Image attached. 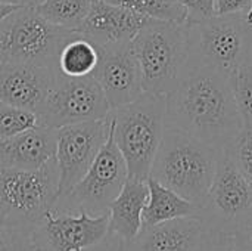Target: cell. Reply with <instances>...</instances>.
<instances>
[{
  "mask_svg": "<svg viewBox=\"0 0 252 251\" xmlns=\"http://www.w3.org/2000/svg\"><path fill=\"white\" fill-rule=\"evenodd\" d=\"M127 179V164L114 141L112 124L109 118L108 138L99 154L93 160L92 166L66 194L58 197L52 209L71 213H106L109 204L117 198Z\"/></svg>",
  "mask_w": 252,
  "mask_h": 251,
  "instance_id": "9",
  "label": "cell"
},
{
  "mask_svg": "<svg viewBox=\"0 0 252 251\" xmlns=\"http://www.w3.org/2000/svg\"><path fill=\"white\" fill-rule=\"evenodd\" d=\"M0 3H3V4H10V6H18V7H24V6L35 4L37 0H0Z\"/></svg>",
  "mask_w": 252,
  "mask_h": 251,
  "instance_id": "31",
  "label": "cell"
},
{
  "mask_svg": "<svg viewBox=\"0 0 252 251\" xmlns=\"http://www.w3.org/2000/svg\"><path fill=\"white\" fill-rule=\"evenodd\" d=\"M146 16L134 13L106 0H96L77 33L97 46L130 43L148 22Z\"/></svg>",
  "mask_w": 252,
  "mask_h": 251,
  "instance_id": "15",
  "label": "cell"
},
{
  "mask_svg": "<svg viewBox=\"0 0 252 251\" xmlns=\"http://www.w3.org/2000/svg\"><path fill=\"white\" fill-rule=\"evenodd\" d=\"M38 1H41V0H37V3H38ZM37 3H35V4H37Z\"/></svg>",
  "mask_w": 252,
  "mask_h": 251,
  "instance_id": "35",
  "label": "cell"
},
{
  "mask_svg": "<svg viewBox=\"0 0 252 251\" xmlns=\"http://www.w3.org/2000/svg\"><path fill=\"white\" fill-rule=\"evenodd\" d=\"M59 197L56 160L38 169L0 167V223L34 228Z\"/></svg>",
  "mask_w": 252,
  "mask_h": 251,
  "instance_id": "6",
  "label": "cell"
},
{
  "mask_svg": "<svg viewBox=\"0 0 252 251\" xmlns=\"http://www.w3.org/2000/svg\"><path fill=\"white\" fill-rule=\"evenodd\" d=\"M99 52L100 58L92 75L99 83L111 109L137 99L145 90L131 41L99 46Z\"/></svg>",
  "mask_w": 252,
  "mask_h": 251,
  "instance_id": "13",
  "label": "cell"
},
{
  "mask_svg": "<svg viewBox=\"0 0 252 251\" xmlns=\"http://www.w3.org/2000/svg\"><path fill=\"white\" fill-rule=\"evenodd\" d=\"M235 161L252 188V130L244 129L230 145Z\"/></svg>",
  "mask_w": 252,
  "mask_h": 251,
  "instance_id": "27",
  "label": "cell"
},
{
  "mask_svg": "<svg viewBox=\"0 0 252 251\" xmlns=\"http://www.w3.org/2000/svg\"><path fill=\"white\" fill-rule=\"evenodd\" d=\"M142 72L143 90L168 95L180 81L188 65L186 24L148 19L131 40Z\"/></svg>",
  "mask_w": 252,
  "mask_h": 251,
  "instance_id": "4",
  "label": "cell"
},
{
  "mask_svg": "<svg viewBox=\"0 0 252 251\" xmlns=\"http://www.w3.org/2000/svg\"><path fill=\"white\" fill-rule=\"evenodd\" d=\"M165 126L224 149L244 130L230 75L202 65H186L179 84L165 95Z\"/></svg>",
  "mask_w": 252,
  "mask_h": 251,
  "instance_id": "1",
  "label": "cell"
},
{
  "mask_svg": "<svg viewBox=\"0 0 252 251\" xmlns=\"http://www.w3.org/2000/svg\"><path fill=\"white\" fill-rule=\"evenodd\" d=\"M186 10L185 24H196L207 21L216 15V0H179Z\"/></svg>",
  "mask_w": 252,
  "mask_h": 251,
  "instance_id": "28",
  "label": "cell"
},
{
  "mask_svg": "<svg viewBox=\"0 0 252 251\" xmlns=\"http://www.w3.org/2000/svg\"><path fill=\"white\" fill-rule=\"evenodd\" d=\"M252 0H216V15L248 13Z\"/></svg>",
  "mask_w": 252,
  "mask_h": 251,
  "instance_id": "29",
  "label": "cell"
},
{
  "mask_svg": "<svg viewBox=\"0 0 252 251\" xmlns=\"http://www.w3.org/2000/svg\"><path fill=\"white\" fill-rule=\"evenodd\" d=\"M198 207V217L213 232L244 231L251 220L252 188L239 170L230 146L221 149L211 186Z\"/></svg>",
  "mask_w": 252,
  "mask_h": 251,
  "instance_id": "8",
  "label": "cell"
},
{
  "mask_svg": "<svg viewBox=\"0 0 252 251\" xmlns=\"http://www.w3.org/2000/svg\"><path fill=\"white\" fill-rule=\"evenodd\" d=\"M221 149L183 130L167 127L149 178L201 204L214 179Z\"/></svg>",
  "mask_w": 252,
  "mask_h": 251,
  "instance_id": "2",
  "label": "cell"
},
{
  "mask_svg": "<svg viewBox=\"0 0 252 251\" xmlns=\"http://www.w3.org/2000/svg\"><path fill=\"white\" fill-rule=\"evenodd\" d=\"M204 251H252V241L244 231H235V232L208 231Z\"/></svg>",
  "mask_w": 252,
  "mask_h": 251,
  "instance_id": "25",
  "label": "cell"
},
{
  "mask_svg": "<svg viewBox=\"0 0 252 251\" xmlns=\"http://www.w3.org/2000/svg\"><path fill=\"white\" fill-rule=\"evenodd\" d=\"M38 126H41V121L35 112L0 101V141Z\"/></svg>",
  "mask_w": 252,
  "mask_h": 251,
  "instance_id": "23",
  "label": "cell"
},
{
  "mask_svg": "<svg viewBox=\"0 0 252 251\" xmlns=\"http://www.w3.org/2000/svg\"><path fill=\"white\" fill-rule=\"evenodd\" d=\"M244 232H245V234H247V235L250 237V240L252 241V217H251V220H250V222L247 223V226L244 228Z\"/></svg>",
  "mask_w": 252,
  "mask_h": 251,
  "instance_id": "32",
  "label": "cell"
},
{
  "mask_svg": "<svg viewBox=\"0 0 252 251\" xmlns=\"http://www.w3.org/2000/svg\"><path fill=\"white\" fill-rule=\"evenodd\" d=\"M109 213L50 209L32 228L34 251H86L108 235Z\"/></svg>",
  "mask_w": 252,
  "mask_h": 251,
  "instance_id": "11",
  "label": "cell"
},
{
  "mask_svg": "<svg viewBox=\"0 0 252 251\" xmlns=\"http://www.w3.org/2000/svg\"><path fill=\"white\" fill-rule=\"evenodd\" d=\"M92 1H96V0H92Z\"/></svg>",
  "mask_w": 252,
  "mask_h": 251,
  "instance_id": "36",
  "label": "cell"
},
{
  "mask_svg": "<svg viewBox=\"0 0 252 251\" xmlns=\"http://www.w3.org/2000/svg\"><path fill=\"white\" fill-rule=\"evenodd\" d=\"M208 229L198 216L143 226L128 251H204Z\"/></svg>",
  "mask_w": 252,
  "mask_h": 251,
  "instance_id": "16",
  "label": "cell"
},
{
  "mask_svg": "<svg viewBox=\"0 0 252 251\" xmlns=\"http://www.w3.org/2000/svg\"><path fill=\"white\" fill-rule=\"evenodd\" d=\"M186 27L189 65L210 67L232 75L236 68L251 64L252 25L245 13L214 15Z\"/></svg>",
  "mask_w": 252,
  "mask_h": 251,
  "instance_id": "5",
  "label": "cell"
},
{
  "mask_svg": "<svg viewBox=\"0 0 252 251\" xmlns=\"http://www.w3.org/2000/svg\"><path fill=\"white\" fill-rule=\"evenodd\" d=\"M230 83L244 129L252 130V64L236 68L230 75Z\"/></svg>",
  "mask_w": 252,
  "mask_h": 251,
  "instance_id": "24",
  "label": "cell"
},
{
  "mask_svg": "<svg viewBox=\"0 0 252 251\" xmlns=\"http://www.w3.org/2000/svg\"><path fill=\"white\" fill-rule=\"evenodd\" d=\"M109 132V115L102 120L68 124L56 129V166L59 197L66 194L89 170Z\"/></svg>",
  "mask_w": 252,
  "mask_h": 251,
  "instance_id": "12",
  "label": "cell"
},
{
  "mask_svg": "<svg viewBox=\"0 0 252 251\" xmlns=\"http://www.w3.org/2000/svg\"><path fill=\"white\" fill-rule=\"evenodd\" d=\"M111 107L93 75L66 77L55 70V77L44 107L41 126L59 129L68 124L106 118Z\"/></svg>",
  "mask_w": 252,
  "mask_h": 251,
  "instance_id": "10",
  "label": "cell"
},
{
  "mask_svg": "<svg viewBox=\"0 0 252 251\" xmlns=\"http://www.w3.org/2000/svg\"><path fill=\"white\" fill-rule=\"evenodd\" d=\"M146 182L149 195L143 210V226H152L179 217L198 216V204L183 198L152 178H148Z\"/></svg>",
  "mask_w": 252,
  "mask_h": 251,
  "instance_id": "19",
  "label": "cell"
},
{
  "mask_svg": "<svg viewBox=\"0 0 252 251\" xmlns=\"http://www.w3.org/2000/svg\"><path fill=\"white\" fill-rule=\"evenodd\" d=\"M247 22H248L250 25H252V6L251 9L248 10V13H247Z\"/></svg>",
  "mask_w": 252,
  "mask_h": 251,
  "instance_id": "33",
  "label": "cell"
},
{
  "mask_svg": "<svg viewBox=\"0 0 252 251\" xmlns=\"http://www.w3.org/2000/svg\"><path fill=\"white\" fill-rule=\"evenodd\" d=\"M251 64H252V46H251Z\"/></svg>",
  "mask_w": 252,
  "mask_h": 251,
  "instance_id": "34",
  "label": "cell"
},
{
  "mask_svg": "<svg viewBox=\"0 0 252 251\" xmlns=\"http://www.w3.org/2000/svg\"><path fill=\"white\" fill-rule=\"evenodd\" d=\"M151 19L185 24L186 10L179 0H106Z\"/></svg>",
  "mask_w": 252,
  "mask_h": 251,
  "instance_id": "22",
  "label": "cell"
},
{
  "mask_svg": "<svg viewBox=\"0 0 252 251\" xmlns=\"http://www.w3.org/2000/svg\"><path fill=\"white\" fill-rule=\"evenodd\" d=\"M56 129L38 126L0 141V167L38 169L55 158Z\"/></svg>",
  "mask_w": 252,
  "mask_h": 251,
  "instance_id": "17",
  "label": "cell"
},
{
  "mask_svg": "<svg viewBox=\"0 0 252 251\" xmlns=\"http://www.w3.org/2000/svg\"><path fill=\"white\" fill-rule=\"evenodd\" d=\"M99 58V46L77 33L62 46L56 70L66 77H87L96 70Z\"/></svg>",
  "mask_w": 252,
  "mask_h": 251,
  "instance_id": "20",
  "label": "cell"
},
{
  "mask_svg": "<svg viewBox=\"0 0 252 251\" xmlns=\"http://www.w3.org/2000/svg\"><path fill=\"white\" fill-rule=\"evenodd\" d=\"M56 68L32 64L0 62V101L40 115Z\"/></svg>",
  "mask_w": 252,
  "mask_h": 251,
  "instance_id": "14",
  "label": "cell"
},
{
  "mask_svg": "<svg viewBox=\"0 0 252 251\" xmlns=\"http://www.w3.org/2000/svg\"><path fill=\"white\" fill-rule=\"evenodd\" d=\"M92 3V0H41L35 4V9L50 24L77 33Z\"/></svg>",
  "mask_w": 252,
  "mask_h": 251,
  "instance_id": "21",
  "label": "cell"
},
{
  "mask_svg": "<svg viewBox=\"0 0 252 251\" xmlns=\"http://www.w3.org/2000/svg\"><path fill=\"white\" fill-rule=\"evenodd\" d=\"M146 180L134 178L126 180L123 189L108 207V235H114L123 243H130L140 232L143 226V210L149 195Z\"/></svg>",
  "mask_w": 252,
  "mask_h": 251,
  "instance_id": "18",
  "label": "cell"
},
{
  "mask_svg": "<svg viewBox=\"0 0 252 251\" xmlns=\"http://www.w3.org/2000/svg\"><path fill=\"white\" fill-rule=\"evenodd\" d=\"M75 34L50 24L35 4L19 7L0 24V62L56 68L62 46Z\"/></svg>",
  "mask_w": 252,
  "mask_h": 251,
  "instance_id": "7",
  "label": "cell"
},
{
  "mask_svg": "<svg viewBox=\"0 0 252 251\" xmlns=\"http://www.w3.org/2000/svg\"><path fill=\"white\" fill-rule=\"evenodd\" d=\"M165 95L143 92L109 112L114 141L123 154L128 178L146 180L165 130Z\"/></svg>",
  "mask_w": 252,
  "mask_h": 251,
  "instance_id": "3",
  "label": "cell"
},
{
  "mask_svg": "<svg viewBox=\"0 0 252 251\" xmlns=\"http://www.w3.org/2000/svg\"><path fill=\"white\" fill-rule=\"evenodd\" d=\"M0 251H34L32 228L0 223Z\"/></svg>",
  "mask_w": 252,
  "mask_h": 251,
  "instance_id": "26",
  "label": "cell"
},
{
  "mask_svg": "<svg viewBox=\"0 0 252 251\" xmlns=\"http://www.w3.org/2000/svg\"><path fill=\"white\" fill-rule=\"evenodd\" d=\"M16 9H19L18 6H10V4H3V3H0V24L9 16V15H12Z\"/></svg>",
  "mask_w": 252,
  "mask_h": 251,
  "instance_id": "30",
  "label": "cell"
}]
</instances>
